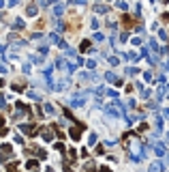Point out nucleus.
Wrapping results in <instances>:
<instances>
[]
</instances>
